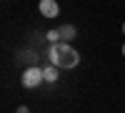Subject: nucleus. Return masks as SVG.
<instances>
[{
	"mask_svg": "<svg viewBox=\"0 0 125 113\" xmlns=\"http://www.w3.org/2000/svg\"><path fill=\"white\" fill-rule=\"evenodd\" d=\"M48 60L53 65H58V68H75L78 63H80V53L75 48H73L70 43H65V40H60V43H53L50 45V50H48Z\"/></svg>",
	"mask_w": 125,
	"mask_h": 113,
	"instance_id": "f257e3e1",
	"label": "nucleus"
},
{
	"mask_svg": "<svg viewBox=\"0 0 125 113\" xmlns=\"http://www.w3.org/2000/svg\"><path fill=\"white\" fill-rule=\"evenodd\" d=\"M43 80H45V73H43V68H38V65L25 68L23 75H20V83H23L25 88H38Z\"/></svg>",
	"mask_w": 125,
	"mask_h": 113,
	"instance_id": "f03ea898",
	"label": "nucleus"
},
{
	"mask_svg": "<svg viewBox=\"0 0 125 113\" xmlns=\"http://www.w3.org/2000/svg\"><path fill=\"white\" fill-rule=\"evenodd\" d=\"M38 10H40V15H43V18H58V15H60L58 0H40V3H38Z\"/></svg>",
	"mask_w": 125,
	"mask_h": 113,
	"instance_id": "7ed1b4c3",
	"label": "nucleus"
},
{
	"mask_svg": "<svg viewBox=\"0 0 125 113\" xmlns=\"http://www.w3.org/2000/svg\"><path fill=\"white\" fill-rule=\"evenodd\" d=\"M58 30H60V40H65V43H70V40L78 35L75 25H62V28H58Z\"/></svg>",
	"mask_w": 125,
	"mask_h": 113,
	"instance_id": "20e7f679",
	"label": "nucleus"
},
{
	"mask_svg": "<svg viewBox=\"0 0 125 113\" xmlns=\"http://www.w3.org/2000/svg\"><path fill=\"white\" fill-rule=\"evenodd\" d=\"M43 73H45V83H55V80L60 78L58 75V65H53V63H50L48 68H43Z\"/></svg>",
	"mask_w": 125,
	"mask_h": 113,
	"instance_id": "39448f33",
	"label": "nucleus"
},
{
	"mask_svg": "<svg viewBox=\"0 0 125 113\" xmlns=\"http://www.w3.org/2000/svg\"><path fill=\"white\" fill-rule=\"evenodd\" d=\"M45 40H48V43H60V30H48Z\"/></svg>",
	"mask_w": 125,
	"mask_h": 113,
	"instance_id": "423d86ee",
	"label": "nucleus"
},
{
	"mask_svg": "<svg viewBox=\"0 0 125 113\" xmlns=\"http://www.w3.org/2000/svg\"><path fill=\"white\" fill-rule=\"evenodd\" d=\"M18 113H30V108H28V106H20V108H18Z\"/></svg>",
	"mask_w": 125,
	"mask_h": 113,
	"instance_id": "0eeeda50",
	"label": "nucleus"
},
{
	"mask_svg": "<svg viewBox=\"0 0 125 113\" xmlns=\"http://www.w3.org/2000/svg\"><path fill=\"white\" fill-rule=\"evenodd\" d=\"M123 35H125V23H123Z\"/></svg>",
	"mask_w": 125,
	"mask_h": 113,
	"instance_id": "6e6552de",
	"label": "nucleus"
},
{
	"mask_svg": "<svg viewBox=\"0 0 125 113\" xmlns=\"http://www.w3.org/2000/svg\"><path fill=\"white\" fill-rule=\"evenodd\" d=\"M123 55H125V45H123Z\"/></svg>",
	"mask_w": 125,
	"mask_h": 113,
	"instance_id": "1a4fd4ad",
	"label": "nucleus"
}]
</instances>
